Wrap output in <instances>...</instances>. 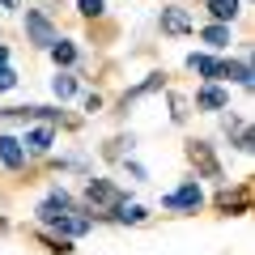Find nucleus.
Wrapping results in <instances>:
<instances>
[{"label":"nucleus","mask_w":255,"mask_h":255,"mask_svg":"<svg viewBox=\"0 0 255 255\" xmlns=\"http://www.w3.org/2000/svg\"><path fill=\"white\" fill-rule=\"evenodd\" d=\"M119 204H128V196L111 179H90L85 183V213L90 217H111Z\"/></svg>","instance_id":"nucleus-1"},{"label":"nucleus","mask_w":255,"mask_h":255,"mask_svg":"<svg viewBox=\"0 0 255 255\" xmlns=\"http://www.w3.org/2000/svg\"><path fill=\"white\" fill-rule=\"evenodd\" d=\"M200 204H204V191H200V183H196V179L162 196V209H170V213H196Z\"/></svg>","instance_id":"nucleus-2"},{"label":"nucleus","mask_w":255,"mask_h":255,"mask_svg":"<svg viewBox=\"0 0 255 255\" xmlns=\"http://www.w3.org/2000/svg\"><path fill=\"white\" fill-rule=\"evenodd\" d=\"M26 38H30L34 47H43V51H47V47L60 38V30L51 26V17H47L43 9H26Z\"/></svg>","instance_id":"nucleus-3"},{"label":"nucleus","mask_w":255,"mask_h":255,"mask_svg":"<svg viewBox=\"0 0 255 255\" xmlns=\"http://www.w3.org/2000/svg\"><path fill=\"white\" fill-rule=\"evenodd\" d=\"M187 162L196 166V174H204V179H221V162H217V153H213L209 140H187Z\"/></svg>","instance_id":"nucleus-4"},{"label":"nucleus","mask_w":255,"mask_h":255,"mask_svg":"<svg viewBox=\"0 0 255 255\" xmlns=\"http://www.w3.org/2000/svg\"><path fill=\"white\" fill-rule=\"evenodd\" d=\"M217 209L230 213V217H243V213H251V183L221 187V191H217Z\"/></svg>","instance_id":"nucleus-5"},{"label":"nucleus","mask_w":255,"mask_h":255,"mask_svg":"<svg viewBox=\"0 0 255 255\" xmlns=\"http://www.w3.org/2000/svg\"><path fill=\"white\" fill-rule=\"evenodd\" d=\"M26 145H21V136H13V132H0V166L4 170H21L26 166Z\"/></svg>","instance_id":"nucleus-6"},{"label":"nucleus","mask_w":255,"mask_h":255,"mask_svg":"<svg viewBox=\"0 0 255 255\" xmlns=\"http://www.w3.org/2000/svg\"><path fill=\"white\" fill-rule=\"evenodd\" d=\"M73 209H77V200H73V196H68V191H64V187H55L51 196H47V200L38 204V221H43V226H47V221L64 217V213H73Z\"/></svg>","instance_id":"nucleus-7"},{"label":"nucleus","mask_w":255,"mask_h":255,"mask_svg":"<svg viewBox=\"0 0 255 255\" xmlns=\"http://www.w3.org/2000/svg\"><path fill=\"white\" fill-rule=\"evenodd\" d=\"M157 26H162V34H187L191 30V13L179 9V4H166L162 17H157Z\"/></svg>","instance_id":"nucleus-8"},{"label":"nucleus","mask_w":255,"mask_h":255,"mask_svg":"<svg viewBox=\"0 0 255 255\" xmlns=\"http://www.w3.org/2000/svg\"><path fill=\"white\" fill-rule=\"evenodd\" d=\"M157 90H166V73H149L145 77V81H140V85H132V90H128L124 94V102H119V107H132V102H140V98H149V94H157Z\"/></svg>","instance_id":"nucleus-9"},{"label":"nucleus","mask_w":255,"mask_h":255,"mask_svg":"<svg viewBox=\"0 0 255 255\" xmlns=\"http://www.w3.org/2000/svg\"><path fill=\"white\" fill-rule=\"evenodd\" d=\"M21 145H26V153H51V145H55V128H51V124L30 128L26 136H21Z\"/></svg>","instance_id":"nucleus-10"},{"label":"nucleus","mask_w":255,"mask_h":255,"mask_svg":"<svg viewBox=\"0 0 255 255\" xmlns=\"http://www.w3.org/2000/svg\"><path fill=\"white\" fill-rule=\"evenodd\" d=\"M230 107V94L221 85H200L196 90V111H226Z\"/></svg>","instance_id":"nucleus-11"},{"label":"nucleus","mask_w":255,"mask_h":255,"mask_svg":"<svg viewBox=\"0 0 255 255\" xmlns=\"http://www.w3.org/2000/svg\"><path fill=\"white\" fill-rule=\"evenodd\" d=\"M187 68H191V73H200L209 85L221 81V60H217V55H204V51L200 55H187Z\"/></svg>","instance_id":"nucleus-12"},{"label":"nucleus","mask_w":255,"mask_h":255,"mask_svg":"<svg viewBox=\"0 0 255 255\" xmlns=\"http://www.w3.org/2000/svg\"><path fill=\"white\" fill-rule=\"evenodd\" d=\"M111 221H119V226H145L149 209H145V204H119V209L111 213Z\"/></svg>","instance_id":"nucleus-13"},{"label":"nucleus","mask_w":255,"mask_h":255,"mask_svg":"<svg viewBox=\"0 0 255 255\" xmlns=\"http://www.w3.org/2000/svg\"><path fill=\"white\" fill-rule=\"evenodd\" d=\"M132 145H136V136L128 132V136H115V140H107V149H102V157L107 162H128V153H132Z\"/></svg>","instance_id":"nucleus-14"},{"label":"nucleus","mask_w":255,"mask_h":255,"mask_svg":"<svg viewBox=\"0 0 255 255\" xmlns=\"http://www.w3.org/2000/svg\"><path fill=\"white\" fill-rule=\"evenodd\" d=\"M47 51H51V60H55V64H60L64 73H68V68H73V64H77V47H73V43H68V38H55V43H51V47H47Z\"/></svg>","instance_id":"nucleus-15"},{"label":"nucleus","mask_w":255,"mask_h":255,"mask_svg":"<svg viewBox=\"0 0 255 255\" xmlns=\"http://www.w3.org/2000/svg\"><path fill=\"white\" fill-rule=\"evenodd\" d=\"M238 9H243L238 0H209V13H213V21H217V26H230V21L238 17Z\"/></svg>","instance_id":"nucleus-16"},{"label":"nucleus","mask_w":255,"mask_h":255,"mask_svg":"<svg viewBox=\"0 0 255 255\" xmlns=\"http://www.w3.org/2000/svg\"><path fill=\"white\" fill-rule=\"evenodd\" d=\"M221 77H234L243 90H251V64L247 60H221Z\"/></svg>","instance_id":"nucleus-17"},{"label":"nucleus","mask_w":255,"mask_h":255,"mask_svg":"<svg viewBox=\"0 0 255 255\" xmlns=\"http://www.w3.org/2000/svg\"><path fill=\"white\" fill-rule=\"evenodd\" d=\"M51 94H55L60 102H68V98L77 94V77H73V73H55V77H51Z\"/></svg>","instance_id":"nucleus-18"},{"label":"nucleus","mask_w":255,"mask_h":255,"mask_svg":"<svg viewBox=\"0 0 255 255\" xmlns=\"http://www.w3.org/2000/svg\"><path fill=\"white\" fill-rule=\"evenodd\" d=\"M200 38L213 47V51H221V47L230 43V26H217V21H213V26H204V30H200Z\"/></svg>","instance_id":"nucleus-19"},{"label":"nucleus","mask_w":255,"mask_h":255,"mask_svg":"<svg viewBox=\"0 0 255 255\" xmlns=\"http://www.w3.org/2000/svg\"><path fill=\"white\" fill-rule=\"evenodd\" d=\"M187 115H191L187 98H183V94H170V119H174V124H187Z\"/></svg>","instance_id":"nucleus-20"},{"label":"nucleus","mask_w":255,"mask_h":255,"mask_svg":"<svg viewBox=\"0 0 255 255\" xmlns=\"http://www.w3.org/2000/svg\"><path fill=\"white\" fill-rule=\"evenodd\" d=\"M77 13L81 17H102L107 13V0H77Z\"/></svg>","instance_id":"nucleus-21"},{"label":"nucleus","mask_w":255,"mask_h":255,"mask_svg":"<svg viewBox=\"0 0 255 255\" xmlns=\"http://www.w3.org/2000/svg\"><path fill=\"white\" fill-rule=\"evenodd\" d=\"M251 145H255V136H251V128H238V132H234V149H238V153H251Z\"/></svg>","instance_id":"nucleus-22"},{"label":"nucleus","mask_w":255,"mask_h":255,"mask_svg":"<svg viewBox=\"0 0 255 255\" xmlns=\"http://www.w3.org/2000/svg\"><path fill=\"white\" fill-rule=\"evenodd\" d=\"M13 85H17V73H13V64H0V94L13 90Z\"/></svg>","instance_id":"nucleus-23"},{"label":"nucleus","mask_w":255,"mask_h":255,"mask_svg":"<svg viewBox=\"0 0 255 255\" xmlns=\"http://www.w3.org/2000/svg\"><path fill=\"white\" fill-rule=\"evenodd\" d=\"M43 243H47V251H51V255H68V251H73L68 238H43Z\"/></svg>","instance_id":"nucleus-24"},{"label":"nucleus","mask_w":255,"mask_h":255,"mask_svg":"<svg viewBox=\"0 0 255 255\" xmlns=\"http://www.w3.org/2000/svg\"><path fill=\"white\" fill-rule=\"evenodd\" d=\"M128 174H132L136 183H145V179H149V174H145V166H140V162H128Z\"/></svg>","instance_id":"nucleus-25"},{"label":"nucleus","mask_w":255,"mask_h":255,"mask_svg":"<svg viewBox=\"0 0 255 255\" xmlns=\"http://www.w3.org/2000/svg\"><path fill=\"white\" fill-rule=\"evenodd\" d=\"M85 111H90V115H94V111H102V98H98V94H90V98H85Z\"/></svg>","instance_id":"nucleus-26"},{"label":"nucleus","mask_w":255,"mask_h":255,"mask_svg":"<svg viewBox=\"0 0 255 255\" xmlns=\"http://www.w3.org/2000/svg\"><path fill=\"white\" fill-rule=\"evenodd\" d=\"M0 9H21V0H0Z\"/></svg>","instance_id":"nucleus-27"},{"label":"nucleus","mask_w":255,"mask_h":255,"mask_svg":"<svg viewBox=\"0 0 255 255\" xmlns=\"http://www.w3.org/2000/svg\"><path fill=\"white\" fill-rule=\"evenodd\" d=\"M0 64H9V47L4 43H0Z\"/></svg>","instance_id":"nucleus-28"}]
</instances>
